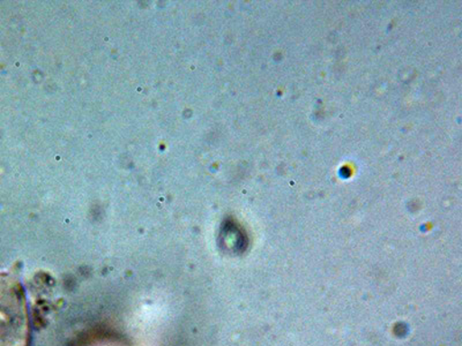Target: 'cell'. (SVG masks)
<instances>
[{
  "mask_svg": "<svg viewBox=\"0 0 462 346\" xmlns=\"http://www.w3.org/2000/svg\"><path fill=\"white\" fill-rule=\"evenodd\" d=\"M28 316L22 287L0 275V346H27Z\"/></svg>",
  "mask_w": 462,
  "mask_h": 346,
  "instance_id": "6da1fadb",
  "label": "cell"
}]
</instances>
